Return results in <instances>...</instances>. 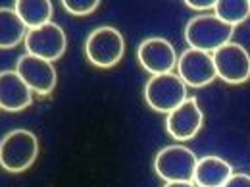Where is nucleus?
<instances>
[{
    "mask_svg": "<svg viewBox=\"0 0 250 187\" xmlns=\"http://www.w3.org/2000/svg\"><path fill=\"white\" fill-rule=\"evenodd\" d=\"M14 70L20 73V77L27 83V87L35 94L46 96V94L52 93L54 87H56L58 73H56L54 64L48 62V60L37 58V56L25 52V54H21L18 58Z\"/></svg>",
    "mask_w": 250,
    "mask_h": 187,
    "instance_id": "obj_8",
    "label": "nucleus"
},
{
    "mask_svg": "<svg viewBox=\"0 0 250 187\" xmlns=\"http://www.w3.org/2000/svg\"><path fill=\"white\" fill-rule=\"evenodd\" d=\"M177 75L183 79L187 87L192 89L206 87L218 77L212 54L194 48H187L177 58Z\"/></svg>",
    "mask_w": 250,
    "mask_h": 187,
    "instance_id": "obj_9",
    "label": "nucleus"
},
{
    "mask_svg": "<svg viewBox=\"0 0 250 187\" xmlns=\"http://www.w3.org/2000/svg\"><path fill=\"white\" fill-rule=\"evenodd\" d=\"M214 16L223 23L235 27L250 16V2L247 0H219L214 6Z\"/></svg>",
    "mask_w": 250,
    "mask_h": 187,
    "instance_id": "obj_16",
    "label": "nucleus"
},
{
    "mask_svg": "<svg viewBox=\"0 0 250 187\" xmlns=\"http://www.w3.org/2000/svg\"><path fill=\"white\" fill-rule=\"evenodd\" d=\"M164 187H196L194 182H167Z\"/></svg>",
    "mask_w": 250,
    "mask_h": 187,
    "instance_id": "obj_20",
    "label": "nucleus"
},
{
    "mask_svg": "<svg viewBox=\"0 0 250 187\" xmlns=\"http://www.w3.org/2000/svg\"><path fill=\"white\" fill-rule=\"evenodd\" d=\"M27 27L14 8H0V48L10 50L25 41Z\"/></svg>",
    "mask_w": 250,
    "mask_h": 187,
    "instance_id": "obj_14",
    "label": "nucleus"
},
{
    "mask_svg": "<svg viewBox=\"0 0 250 187\" xmlns=\"http://www.w3.org/2000/svg\"><path fill=\"white\" fill-rule=\"evenodd\" d=\"M39 156V139L29 129H12L0 139V166L10 174L29 170Z\"/></svg>",
    "mask_w": 250,
    "mask_h": 187,
    "instance_id": "obj_1",
    "label": "nucleus"
},
{
    "mask_svg": "<svg viewBox=\"0 0 250 187\" xmlns=\"http://www.w3.org/2000/svg\"><path fill=\"white\" fill-rule=\"evenodd\" d=\"M23 45L27 48V54H33V56L48 60V62H56L65 52L67 35L58 23L50 22V23H44L41 27L29 29L25 35Z\"/></svg>",
    "mask_w": 250,
    "mask_h": 187,
    "instance_id": "obj_6",
    "label": "nucleus"
},
{
    "mask_svg": "<svg viewBox=\"0 0 250 187\" xmlns=\"http://www.w3.org/2000/svg\"><path fill=\"white\" fill-rule=\"evenodd\" d=\"M14 10L18 12V16L21 18V22L25 23L27 31L41 27L44 23H50L54 8L52 2L48 0H18L14 4Z\"/></svg>",
    "mask_w": 250,
    "mask_h": 187,
    "instance_id": "obj_15",
    "label": "nucleus"
},
{
    "mask_svg": "<svg viewBox=\"0 0 250 187\" xmlns=\"http://www.w3.org/2000/svg\"><path fill=\"white\" fill-rule=\"evenodd\" d=\"M204 125V112L194 96H187L166 118V129L175 141H190Z\"/></svg>",
    "mask_w": 250,
    "mask_h": 187,
    "instance_id": "obj_10",
    "label": "nucleus"
},
{
    "mask_svg": "<svg viewBox=\"0 0 250 187\" xmlns=\"http://www.w3.org/2000/svg\"><path fill=\"white\" fill-rule=\"evenodd\" d=\"M231 25L223 23L214 14H200L192 18L185 27V41L190 48L214 54L223 45L231 43L233 37Z\"/></svg>",
    "mask_w": 250,
    "mask_h": 187,
    "instance_id": "obj_2",
    "label": "nucleus"
},
{
    "mask_svg": "<svg viewBox=\"0 0 250 187\" xmlns=\"http://www.w3.org/2000/svg\"><path fill=\"white\" fill-rule=\"evenodd\" d=\"M185 4L192 10H214L216 0H187Z\"/></svg>",
    "mask_w": 250,
    "mask_h": 187,
    "instance_id": "obj_19",
    "label": "nucleus"
},
{
    "mask_svg": "<svg viewBox=\"0 0 250 187\" xmlns=\"http://www.w3.org/2000/svg\"><path fill=\"white\" fill-rule=\"evenodd\" d=\"M85 54L87 60L96 68H114L116 64L122 62L125 54L124 35L110 25L96 27L85 41Z\"/></svg>",
    "mask_w": 250,
    "mask_h": 187,
    "instance_id": "obj_3",
    "label": "nucleus"
},
{
    "mask_svg": "<svg viewBox=\"0 0 250 187\" xmlns=\"http://www.w3.org/2000/svg\"><path fill=\"white\" fill-rule=\"evenodd\" d=\"M139 64L143 70H146L150 75L169 73L177 66V54L175 47L164 39V37H148L139 45L137 50Z\"/></svg>",
    "mask_w": 250,
    "mask_h": 187,
    "instance_id": "obj_11",
    "label": "nucleus"
},
{
    "mask_svg": "<svg viewBox=\"0 0 250 187\" xmlns=\"http://www.w3.org/2000/svg\"><path fill=\"white\" fill-rule=\"evenodd\" d=\"M223 187H250V176L249 174H243V172H233V176L225 182Z\"/></svg>",
    "mask_w": 250,
    "mask_h": 187,
    "instance_id": "obj_18",
    "label": "nucleus"
},
{
    "mask_svg": "<svg viewBox=\"0 0 250 187\" xmlns=\"http://www.w3.org/2000/svg\"><path fill=\"white\" fill-rule=\"evenodd\" d=\"M63 10L71 16H89L100 6L98 0H63Z\"/></svg>",
    "mask_w": 250,
    "mask_h": 187,
    "instance_id": "obj_17",
    "label": "nucleus"
},
{
    "mask_svg": "<svg viewBox=\"0 0 250 187\" xmlns=\"http://www.w3.org/2000/svg\"><path fill=\"white\" fill-rule=\"evenodd\" d=\"M214 66L219 79L229 85H241L250 77V54L239 43H227L214 54Z\"/></svg>",
    "mask_w": 250,
    "mask_h": 187,
    "instance_id": "obj_7",
    "label": "nucleus"
},
{
    "mask_svg": "<svg viewBox=\"0 0 250 187\" xmlns=\"http://www.w3.org/2000/svg\"><path fill=\"white\" fill-rule=\"evenodd\" d=\"M198 158L185 145H169L154 156V172L167 182H192Z\"/></svg>",
    "mask_w": 250,
    "mask_h": 187,
    "instance_id": "obj_5",
    "label": "nucleus"
},
{
    "mask_svg": "<svg viewBox=\"0 0 250 187\" xmlns=\"http://www.w3.org/2000/svg\"><path fill=\"white\" fill-rule=\"evenodd\" d=\"M33 94L16 70L0 71V110L21 112L33 104Z\"/></svg>",
    "mask_w": 250,
    "mask_h": 187,
    "instance_id": "obj_12",
    "label": "nucleus"
},
{
    "mask_svg": "<svg viewBox=\"0 0 250 187\" xmlns=\"http://www.w3.org/2000/svg\"><path fill=\"white\" fill-rule=\"evenodd\" d=\"M233 176V168L221 156H204L198 158L192 182L196 187H223L225 182Z\"/></svg>",
    "mask_w": 250,
    "mask_h": 187,
    "instance_id": "obj_13",
    "label": "nucleus"
},
{
    "mask_svg": "<svg viewBox=\"0 0 250 187\" xmlns=\"http://www.w3.org/2000/svg\"><path fill=\"white\" fill-rule=\"evenodd\" d=\"M145 100L152 110L169 114L187 100V85L173 71L152 75L145 85Z\"/></svg>",
    "mask_w": 250,
    "mask_h": 187,
    "instance_id": "obj_4",
    "label": "nucleus"
}]
</instances>
